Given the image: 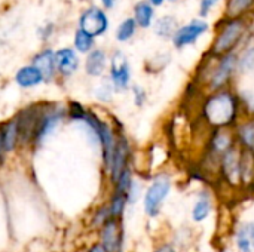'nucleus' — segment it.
<instances>
[{
    "instance_id": "obj_1",
    "label": "nucleus",
    "mask_w": 254,
    "mask_h": 252,
    "mask_svg": "<svg viewBox=\"0 0 254 252\" xmlns=\"http://www.w3.org/2000/svg\"><path fill=\"white\" fill-rule=\"evenodd\" d=\"M247 110L235 88L207 92L195 110V120L207 131L234 129L244 117Z\"/></svg>"
},
{
    "instance_id": "obj_2",
    "label": "nucleus",
    "mask_w": 254,
    "mask_h": 252,
    "mask_svg": "<svg viewBox=\"0 0 254 252\" xmlns=\"http://www.w3.org/2000/svg\"><path fill=\"white\" fill-rule=\"evenodd\" d=\"M174 189V177L170 171H156L146 180V187L141 199L143 214L147 220L156 221L161 218L168 198Z\"/></svg>"
},
{
    "instance_id": "obj_3",
    "label": "nucleus",
    "mask_w": 254,
    "mask_h": 252,
    "mask_svg": "<svg viewBox=\"0 0 254 252\" xmlns=\"http://www.w3.org/2000/svg\"><path fill=\"white\" fill-rule=\"evenodd\" d=\"M217 62L196 79V82L205 89V92H214L226 88H232V80L238 73V55L228 53L225 56L216 58Z\"/></svg>"
},
{
    "instance_id": "obj_4",
    "label": "nucleus",
    "mask_w": 254,
    "mask_h": 252,
    "mask_svg": "<svg viewBox=\"0 0 254 252\" xmlns=\"http://www.w3.org/2000/svg\"><path fill=\"white\" fill-rule=\"evenodd\" d=\"M134 156H135V153H134L132 143L128 138L127 132L124 131V128H121L118 131V143H116V149H115V153H113V157H112V163H110V168L107 171V175H109V180H110L112 184L116 181V178L127 168L134 166L132 165Z\"/></svg>"
},
{
    "instance_id": "obj_5",
    "label": "nucleus",
    "mask_w": 254,
    "mask_h": 252,
    "mask_svg": "<svg viewBox=\"0 0 254 252\" xmlns=\"http://www.w3.org/2000/svg\"><path fill=\"white\" fill-rule=\"evenodd\" d=\"M244 31H246V25L243 24V21L232 19L231 22H228L214 39L210 49V55L214 58H220L228 53H234V49L238 45L240 39L243 37Z\"/></svg>"
},
{
    "instance_id": "obj_6",
    "label": "nucleus",
    "mask_w": 254,
    "mask_h": 252,
    "mask_svg": "<svg viewBox=\"0 0 254 252\" xmlns=\"http://www.w3.org/2000/svg\"><path fill=\"white\" fill-rule=\"evenodd\" d=\"M214 212H216L214 189L210 186H202L201 189H198V192L193 196L189 211L190 221L195 226H202L213 217Z\"/></svg>"
},
{
    "instance_id": "obj_7",
    "label": "nucleus",
    "mask_w": 254,
    "mask_h": 252,
    "mask_svg": "<svg viewBox=\"0 0 254 252\" xmlns=\"http://www.w3.org/2000/svg\"><path fill=\"white\" fill-rule=\"evenodd\" d=\"M100 244L106 252H125V224L124 220L109 218L98 229Z\"/></svg>"
},
{
    "instance_id": "obj_8",
    "label": "nucleus",
    "mask_w": 254,
    "mask_h": 252,
    "mask_svg": "<svg viewBox=\"0 0 254 252\" xmlns=\"http://www.w3.org/2000/svg\"><path fill=\"white\" fill-rule=\"evenodd\" d=\"M109 80L116 92H125L131 89L132 71L127 56L122 52H115L109 65Z\"/></svg>"
},
{
    "instance_id": "obj_9",
    "label": "nucleus",
    "mask_w": 254,
    "mask_h": 252,
    "mask_svg": "<svg viewBox=\"0 0 254 252\" xmlns=\"http://www.w3.org/2000/svg\"><path fill=\"white\" fill-rule=\"evenodd\" d=\"M79 27L89 36L97 37L106 33V30L109 28V19L100 7L92 6L80 15Z\"/></svg>"
},
{
    "instance_id": "obj_10",
    "label": "nucleus",
    "mask_w": 254,
    "mask_h": 252,
    "mask_svg": "<svg viewBox=\"0 0 254 252\" xmlns=\"http://www.w3.org/2000/svg\"><path fill=\"white\" fill-rule=\"evenodd\" d=\"M207 30H208V24L205 21L193 19L188 25L177 28L176 34L173 36V43L177 49L186 48L189 45H193Z\"/></svg>"
},
{
    "instance_id": "obj_11",
    "label": "nucleus",
    "mask_w": 254,
    "mask_h": 252,
    "mask_svg": "<svg viewBox=\"0 0 254 252\" xmlns=\"http://www.w3.org/2000/svg\"><path fill=\"white\" fill-rule=\"evenodd\" d=\"M232 245L237 252H254V220H243L235 224Z\"/></svg>"
},
{
    "instance_id": "obj_12",
    "label": "nucleus",
    "mask_w": 254,
    "mask_h": 252,
    "mask_svg": "<svg viewBox=\"0 0 254 252\" xmlns=\"http://www.w3.org/2000/svg\"><path fill=\"white\" fill-rule=\"evenodd\" d=\"M237 147L243 151L254 154V116L247 114L234 129Z\"/></svg>"
},
{
    "instance_id": "obj_13",
    "label": "nucleus",
    "mask_w": 254,
    "mask_h": 252,
    "mask_svg": "<svg viewBox=\"0 0 254 252\" xmlns=\"http://www.w3.org/2000/svg\"><path fill=\"white\" fill-rule=\"evenodd\" d=\"M55 67L63 76H71L79 68V56L71 48H61L55 52Z\"/></svg>"
},
{
    "instance_id": "obj_14",
    "label": "nucleus",
    "mask_w": 254,
    "mask_h": 252,
    "mask_svg": "<svg viewBox=\"0 0 254 252\" xmlns=\"http://www.w3.org/2000/svg\"><path fill=\"white\" fill-rule=\"evenodd\" d=\"M107 68V55L103 49H92L85 61V71L91 77H101Z\"/></svg>"
},
{
    "instance_id": "obj_15",
    "label": "nucleus",
    "mask_w": 254,
    "mask_h": 252,
    "mask_svg": "<svg viewBox=\"0 0 254 252\" xmlns=\"http://www.w3.org/2000/svg\"><path fill=\"white\" fill-rule=\"evenodd\" d=\"M43 76L45 80H49L52 79L57 67H55V52H52L51 49H45L42 50L40 53H37L34 58H33V64Z\"/></svg>"
},
{
    "instance_id": "obj_16",
    "label": "nucleus",
    "mask_w": 254,
    "mask_h": 252,
    "mask_svg": "<svg viewBox=\"0 0 254 252\" xmlns=\"http://www.w3.org/2000/svg\"><path fill=\"white\" fill-rule=\"evenodd\" d=\"M15 80L21 88H34L40 85L45 79L34 65H25L16 71Z\"/></svg>"
},
{
    "instance_id": "obj_17",
    "label": "nucleus",
    "mask_w": 254,
    "mask_h": 252,
    "mask_svg": "<svg viewBox=\"0 0 254 252\" xmlns=\"http://www.w3.org/2000/svg\"><path fill=\"white\" fill-rule=\"evenodd\" d=\"M106 205L109 208L110 218H116V220H124L127 209L129 208L127 196L122 195V193H116V192H112L110 193L109 202Z\"/></svg>"
},
{
    "instance_id": "obj_18",
    "label": "nucleus",
    "mask_w": 254,
    "mask_h": 252,
    "mask_svg": "<svg viewBox=\"0 0 254 252\" xmlns=\"http://www.w3.org/2000/svg\"><path fill=\"white\" fill-rule=\"evenodd\" d=\"M1 131V140H3V147L4 151H10L16 147V143L19 140V128H18V120L12 119L7 123L3 125Z\"/></svg>"
},
{
    "instance_id": "obj_19",
    "label": "nucleus",
    "mask_w": 254,
    "mask_h": 252,
    "mask_svg": "<svg viewBox=\"0 0 254 252\" xmlns=\"http://www.w3.org/2000/svg\"><path fill=\"white\" fill-rule=\"evenodd\" d=\"M170 239L176 244V247L183 252L185 250L189 248V245L193 241V232L190 229V226H180L179 229H176L171 235Z\"/></svg>"
},
{
    "instance_id": "obj_20",
    "label": "nucleus",
    "mask_w": 254,
    "mask_h": 252,
    "mask_svg": "<svg viewBox=\"0 0 254 252\" xmlns=\"http://www.w3.org/2000/svg\"><path fill=\"white\" fill-rule=\"evenodd\" d=\"M134 13H135V22L143 27V28H147L150 27L152 24V19H153V7L150 3L147 1H140L137 3L135 9H134Z\"/></svg>"
},
{
    "instance_id": "obj_21",
    "label": "nucleus",
    "mask_w": 254,
    "mask_h": 252,
    "mask_svg": "<svg viewBox=\"0 0 254 252\" xmlns=\"http://www.w3.org/2000/svg\"><path fill=\"white\" fill-rule=\"evenodd\" d=\"M74 48L80 53H89L94 48V37L79 28L74 34Z\"/></svg>"
},
{
    "instance_id": "obj_22",
    "label": "nucleus",
    "mask_w": 254,
    "mask_h": 252,
    "mask_svg": "<svg viewBox=\"0 0 254 252\" xmlns=\"http://www.w3.org/2000/svg\"><path fill=\"white\" fill-rule=\"evenodd\" d=\"M155 31L156 34H159L161 37H173L177 31V24L174 18L170 16H164L161 18L156 25H155Z\"/></svg>"
},
{
    "instance_id": "obj_23",
    "label": "nucleus",
    "mask_w": 254,
    "mask_h": 252,
    "mask_svg": "<svg viewBox=\"0 0 254 252\" xmlns=\"http://www.w3.org/2000/svg\"><path fill=\"white\" fill-rule=\"evenodd\" d=\"M135 30H137V22L134 18H127L125 21H122L116 30V39L119 42H127L129 40L134 34H135Z\"/></svg>"
},
{
    "instance_id": "obj_24",
    "label": "nucleus",
    "mask_w": 254,
    "mask_h": 252,
    "mask_svg": "<svg viewBox=\"0 0 254 252\" xmlns=\"http://www.w3.org/2000/svg\"><path fill=\"white\" fill-rule=\"evenodd\" d=\"M254 71V46L246 49L238 56V73L249 74Z\"/></svg>"
},
{
    "instance_id": "obj_25",
    "label": "nucleus",
    "mask_w": 254,
    "mask_h": 252,
    "mask_svg": "<svg viewBox=\"0 0 254 252\" xmlns=\"http://www.w3.org/2000/svg\"><path fill=\"white\" fill-rule=\"evenodd\" d=\"M115 88L112 85L110 80H103L97 88H95V97L100 102L109 104L110 101H113V95H115Z\"/></svg>"
},
{
    "instance_id": "obj_26",
    "label": "nucleus",
    "mask_w": 254,
    "mask_h": 252,
    "mask_svg": "<svg viewBox=\"0 0 254 252\" xmlns=\"http://www.w3.org/2000/svg\"><path fill=\"white\" fill-rule=\"evenodd\" d=\"M254 0H229L228 7H226V13L231 18H238L241 13H244L247 9H250V6L253 4Z\"/></svg>"
},
{
    "instance_id": "obj_27",
    "label": "nucleus",
    "mask_w": 254,
    "mask_h": 252,
    "mask_svg": "<svg viewBox=\"0 0 254 252\" xmlns=\"http://www.w3.org/2000/svg\"><path fill=\"white\" fill-rule=\"evenodd\" d=\"M131 94H132V104L134 107L137 108H144L147 101H149V94H147V89L141 85H132L131 86Z\"/></svg>"
},
{
    "instance_id": "obj_28",
    "label": "nucleus",
    "mask_w": 254,
    "mask_h": 252,
    "mask_svg": "<svg viewBox=\"0 0 254 252\" xmlns=\"http://www.w3.org/2000/svg\"><path fill=\"white\" fill-rule=\"evenodd\" d=\"M152 252H180L170 238H159L153 242Z\"/></svg>"
},
{
    "instance_id": "obj_29",
    "label": "nucleus",
    "mask_w": 254,
    "mask_h": 252,
    "mask_svg": "<svg viewBox=\"0 0 254 252\" xmlns=\"http://www.w3.org/2000/svg\"><path fill=\"white\" fill-rule=\"evenodd\" d=\"M86 113H88V110H86L82 104H79V102H76V101H73V102L70 104V107H68V116H70V119H73V120L83 122Z\"/></svg>"
},
{
    "instance_id": "obj_30",
    "label": "nucleus",
    "mask_w": 254,
    "mask_h": 252,
    "mask_svg": "<svg viewBox=\"0 0 254 252\" xmlns=\"http://www.w3.org/2000/svg\"><path fill=\"white\" fill-rule=\"evenodd\" d=\"M243 101H244V105H246V110H247V114H252L254 116V92L250 95H243L240 94Z\"/></svg>"
},
{
    "instance_id": "obj_31",
    "label": "nucleus",
    "mask_w": 254,
    "mask_h": 252,
    "mask_svg": "<svg viewBox=\"0 0 254 252\" xmlns=\"http://www.w3.org/2000/svg\"><path fill=\"white\" fill-rule=\"evenodd\" d=\"M219 0H202L201 1V13L202 15H207L211 9H213V6L217 3Z\"/></svg>"
},
{
    "instance_id": "obj_32",
    "label": "nucleus",
    "mask_w": 254,
    "mask_h": 252,
    "mask_svg": "<svg viewBox=\"0 0 254 252\" xmlns=\"http://www.w3.org/2000/svg\"><path fill=\"white\" fill-rule=\"evenodd\" d=\"M88 252H106V250L103 248V245H101L100 242H97V244H92V245L88 248Z\"/></svg>"
},
{
    "instance_id": "obj_33",
    "label": "nucleus",
    "mask_w": 254,
    "mask_h": 252,
    "mask_svg": "<svg viewBox=\"0 0 254 252\" xmlns=\"http://www.w3.org/2000/svg\"><path fill=\"white\" fill-rule=\"evenodd\" d=\"M116 1H118V0H101V3H103V6H104V7H107V9H110V7H113Z\"/></svg>"
},
{
    "instance_id": "obj_34",
    "label": "nucleus",
    "mask_w": 254,
    "mask_h": 252,
    "mask_svg": "<svg viewBox=\"0 0 254 252\" xmlns=\"http://www.w3.org/2000/svg\"><path fill=\"white\" fill-rule=\"evenodd\" d=\"M150 3H152V4H155V6H159V4H162V3H164V0H150Z\"/></svg>"
}]
</instances>
